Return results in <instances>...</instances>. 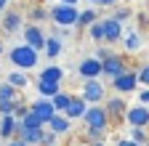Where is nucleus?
<instances>
[{"instance_id": "obj_1", "label": "nucleus", "mask_w": 149, "mask_h": 146, "mask_svg": "<svg viewBox=\"0 0 149 146\" xmlns=\"http://www.w3.org/2000/svg\"><path fill=\"white\" fill-rule=\"evenodd\" d=\"M8 59H11V64L16 66V69H24V72H29V69H35L37 66V59H40V53H37L32 45H13L11 48V53H8Z\"/></svg>"}, {"instance_id": "obj_2", "label": "nucleus", "mask_w": 149, "mask_h": 146, "mask_svg": "<svg viewBox=\"0 0 149 146\" xmlns=\"http://www.w3.org/2000/svg\"><path fill=\"white\" fill-rule=\"evenodd\" d=\"M51 19L56 27H77V19H80V11L77 6H67V3H59L51 8Z\"/></svg>"}, {"instance_id": "obj_3", "label": "nucleus", "mask_w": 149, "mask_h": 146, "mask_svg": "<svg viewBox=\"0 0 149 146\" xmlns=\"http://www.w3.org/2000/svg\"><path fill=\"white\" fill-rule=\"evenodd\" d=\"M83 122H85V127H112V120H109V112L104 104H91Z\"/></svg>"}, {"instance_id": "obj_4", "label": "nucleus", "mask_w": 149, "mask_h": 146, "mask_svg": "<svg viewBox=\"0 0 149 146\" xmlns=\"http://www.w3.org/2000/svg\"><path fill=\"white\" fill-rule=\"evenodd\" d=\"M139 85H141V82H139V72H133V69H128V72H123L120 77L112 80V90H115V93H120V96L136 93Z\"/></svg>"}, {"instance_id": "obj_5", "label": "nucleus", "mask_w": 149, "mask_h": 146, "mask_svg": "<svg viewBox=\"0 0 149 146\" xmlns=\"http://www.w3.org/2000/svg\"><path fill=\"white\" fill-rule=\"evenodd\" d=\"M101 64H104L101 77H107L109 82L115 80V77H120L123 72H128V69H130V66H128V61H125V56H120V53H112V56H107Z\"/></svg>"}, {"instance_id": "obj_6", "label": "nucleus", "mask_w": 149, "mask_h": 146, "mask_svg": "<svg viewBox=\"0 0 149 146\" xmlns=\"http://www.w3.org/2000/svg\"><path fill=\"white\" fill-rule=\"evenodd\" d=\"M24 43L32 45L37 53H45V43H48V35L37 27V24H27L24 27Z\"/></svg>"}, {"instance_id": "obj_7", "label": "nucleus", "mask_w": 149, "mask_h": 146, "mask_svg": "<svg viewBox=\"0 0 149 146\" xmlns=\"http://www.w3.org/2000/svg\"><path fill=\"white\" fill-rule=\"evenodd\" d=\"M80 96H83L88 104H101V101L107 98V88L101 85V80H85Z\"/></svg>"}, {"instance_id": "obj_8", "label": "nucleus", "mask_w": 149, "mask_h": 146, "mask_svg": "<svg viewBox=\"0 0 149 146\" xmlns=\"http://www.w3.org/2000/svg\"><path fill=\"white\" fill-rule=\"evenodd\" d=\"M77 72H80L83 80H99L101 72H104V64H101V59H96V56H85V59L80 61Z\"/></svg>"}, {"instance_id": "obj_9", "label": "nucleus", "mask_w": 149, "mask_h": 146, "mask_svg": "<svg viewBox=\"0 0 149 146\" xmlns=\"http://www.w3.org/2000/svg\"><path fill=\"white\" fill-rule=\"evenodd\" d=\"M125 122H128L130 127H149V106H144V104H133V106H128Z\"/></svg>"}, {"instance_id": "obj_10", "label": "nucleus", "mask_w": 149, "mask_h": 146, "mask_svg": "<svg viewBox=\"0 0 149 146\" xmlns=\"http://www.w3.org/2000/svg\"><path fill=\"white\" fill-rule=\"evenodd\" d=\"M107 112H109V120L112 122H125V114H128V101L117 93V96H112V98H107Z\"/></svg>"}, {"instance_id": "obj_11", "label": "nucleus", "mask_w": 149, "mask_h": 146, "mask_svg": "<svg viewBox=\"0 0 149 146\" xmlns=\"http://www.w3.org/2000/svg\"><path fill=\"white\" fill-rule=\"evenodd\" d=\"M101 24H104V43H120L123 40V32H125L123 21H117L115 16H107V19H101Z\"/></svg>"}, {"instance_id": "obj_12", "label": "nucleus", "mask_w": 149, "mask_h": 146, "mask_svg": "<svg viewBox=\"0 0 149 146\" xmlns=\"http://www.w3.org/2000/svg\"><path fill=\"white\" fill-rule=\"evenodd\" d=\"M123 51L125 53H139L141 51V45H144V40H141V32L136 29V27H128L125 32H123Z\"/></svg>"}, {"instance_id": "obj_13", "label": "nucleus", "mask_w": 149, "mask_h": 146, "mask_svg": "<svg viewBox=\"0 0 149 146\" xmlns=\"http://www.w3.org/2000/svg\"><path fill=\"white\" fill-rule=\"evenodd\" d=\"M29 109H32V112H35L37 117H40V122H43V125H48V122L53 120V114H56V106H53V101H51V98H43V96L37 98V101H35Z\"/></svg>"}, {"instance_id": "obj_14", "label": "nucleus", "mask_w": 149, "mask_h": 146, "mask_svg": "<svg viewBox=\"0 0 149 146\" xmlns=\"http://www.w3.org/2000/svg\"><path fill=\"white\" fill-rule=\"evenodd\" d=\"M19 130H22V122H19L13 114H6V117H0V138L3 141H11L19 136Z\"/></svg>"}, {"instance_id": "obj_15", "label": "nucleus", "mask_w": 149, "mask_h": 146, "mask_svg": "<svg viewBox=\"0 0 149 146\" xmlns=\"http://www.w3.org/2000/svg\"><path fill=\"white\" fill-rule=\"evenodd\" d=\"M88 106H91V104H88L83 96H72V101H69V106H67L64 114H67L69 120H83L85 112H88Z\"/></svg>"}, {"instance_id": "obj_16", "label": "nucleus", "mask_w": 149, "mask_h": 146, "mask_svg": "<svg viewBox=\"0 0 149 146\" xmlns=\"http://www.w3.org/2000/svg\"><path fill=\"white\" fill-rule=\"evenodd\" d=\"M45 127H48V130H53L56 136H67V133L72 130V120H69L67 114H61V112H56V114H53V120H51Z\"/></svg>"}, {"instance_id": "obj_17", "label": "nucleus", "mask_w": 149, "mask_h": 146, "mask_svg": "<svg viewBox=\"0 0 149 146\" xmlns=\"http://www.w3.org/2000/svg\"><path fill=\"white\" fill-rule=\"evenodd\" d=\"M3 29L8 32V35H13V32H19L22 29V13L19 11H6V16H3Z\"/></svg>"}, {"instance_id": "obj_18", "label": "nucleus", "mask_w": 149, "mask_h": 146, "mask_svg": "<svg viewBox=\"0 0 149 146\" xmlns=\"http://www.w3.org/2000/svg\"><path fill=\"white\" fill-rule=\"evenodd\" d=\"M59 90H64L61 88V82H51V80H37V93H40L43 98H53Z\"/></svg>"}, {"instance_id": "obj_19", "label": "nucleus", "mask_w": 149, "mask_h": 146, "mask_svg": "<svg viewBox=\"0 0 149 146\" xmlns=\"http://www.w3.org/2000/svg\"><path fill=\"white\" fill-rule=\"evenodd\" d=\"M64 51V40L56 37V35H48V43H45V56L48 59H59Z\"/></svg>"}, {"instance_id": "obj_20", "label": "nucleus", "mask_w": 149, "mask_h": 146, "mask_svg": "<svg viewBox=\"0 0 149 146\" xmlns=\"http://www.w3.org/2000/svg\"><path fill=\"white\" fill-rule=\"evenodd\" d=\"M37 80H51V82H61L64 80V66H56V64H51V66H45L43 72H40V77Z\"/></svg>"}, {"instance_id": "obj_21", "label": "nucleus", "mask_w": 149, "mask_h": 146, "mask_svg": "<svg viewBox=\"0 0 149 146\" xmlns=\"http://www.w3.org/2000/svg\"><path fill=\"white\" fill-rule=\"evenodd\" d=\"M112 127H88L85 130V143H99V141H107Z\"/></svg>"}, {"instance_id": "obj_22", "label": "nucleus", "mask_w": 149, "mask_h": 146, "mask_svg": "<svg viewBox=\"0 0 149 146\" xmlns=\"http://www.w3.org/2000/svg\"><path fill=\"white\" fill-rule=\"evenodd\" d=\"M8 82H11L13 88H19V90H24V88L29 85V77L24 75V69H13L11 75H8Z\"/></svg>"}, {"instance_id": "obj_23", "label": "nucleus", "mask_w": 149, "mask_h": 146, "mask_svg": "<svg viewBox=\"0 0 149 146\" xmlns=\"http://www.w3.org/2000/svg\"><path fill=\"white\" fill-rule=\"evenodd\" d=\"M19 138H24L29 146H37L43 141V127H35V130H24L22 127V130H19Z\"/></svg>"}, {"instance_id": "obj_24", "label": "nucleus", "mask_w": 149, "mask_h": 146, "mask_svg": "<svg viewBox=\"0 0 149 146\" xmlns=\"http://www.w3.org/2000/svg\"><path fill=\"white\" fill-rule=\"evenodd\" d=\"M51 101H53V106H56V112H61V114H64V112H67V106H69V101H72V93H67V90H59V93H56Z\"/></svg>"}, {"instance_id": "obj_25", "label": "nucleus", "mask_w": 149, "mask_h": 146, "mask_svg": "<svg viewBox=\"0 0 149 146\" xmlns=\"http://www.w3.org/2000/svg\"><path fill=\"white\" fill-rule=\"evenodd\" d=\"M99 19V13L96 11H93V8H85V11H80V19H77V27L80 29H88L93 21H96Z\"/></svg>"}, {"instance_id": "obj_26", "label": "nucleus", "mask_w": 149, "mask_h": 146, "mask_svg": "<svg viewBox=\"0 0 149 146\" xmlns=\"http://www.w3.org/2000/svg\"><path fill=\"white\" fill-rule=\"evenodd\" d=\"M0 101H19V88H13L11 82L0 85Z\"/></svg>"}, {"instance_id": "obj_27", "label": "nucleus", "mask_w": 149, "mask_h": 146, "mask_svg": "<svg viewBox=\"0 0 149 146\" xmlns=\"http://www.w3.org/2000/svg\"><path fill=\"white\" fill-rule=\"evenodd\" d=\"M88 35H91L93 43H104V24H101V19H96V21L88 27Z\"/></svg>"}, {"instance_id": "obj_28", "label": "nucleus", "mask_w": 149, "mask_h": 146, "mask_svg": "<svg viewBox=\"0 0 149 146\" xmlns=\"http://www.w3.org/2000/svg\"><path fill=\"white\" fill-rule=\"evenodd\" d=\"M19 122H22V127H24V130H35V127H45V125L40 122V117H37V114L32 112V109H29V114H27L24 120H19Z\"/></svg>"}, {"instance_id": "obj_29", "label": "nucleus", "mask_w": 149, "mask_h": 146, "mask_svg": "<svg viewBox=\"0 0 149 146\" xmlns=\"http://www.w3.org/2000/svg\"><path fill=\"white\" fill-rule=\"evenodd\" d=\"M128 138H133V141H139V143H149V130L146 127H130L128 130Z\"/></svg>"}, {"instance_id": "obj_30", "label": "nucleus", "mask_w": 149, "mask_h": 146, "mask_svg": "<svg viewBox=\"0 0 149 146\" xmlns=\"http://www.w3.org/2000/svg\"><path fill=\"white\" fill-rule=\"evenodd\" d=\"M112 16H115V19L117 21H128V19H133V8H128V6H115V13H112Z\"/></svg>"}, {"instance_id": "obj_31", "label": "nucleus", "mask_w": 149, "mask_h": 146, "mask_svg": "<svg viewBox=\"0 0 149 146\" xmlns=\"http://www.w3.org/2000/svg\"><path fill=\"white\" fill-rule=\"evenodd\" d=\"M51 16V11H45L43 6H35L32 11H29V19H32V24H37V21H45Z\"/></svg>"}, {"instance_id": "obj_32", "label": "nucleus", "mask_w": 149, "mask_h": 146, "mask_svg": "<svg viewBox=\"0 0 149 146\" xmlns=\"http://www.w3.org/2000/svg\"><path fill=\"white\" fill-rule=\"evenodd\" d=\"M16 104H19V101H0V117H6V114H13Z\"/></svg>"}, {"instance_id": "obj_33", "label": "nucleus", "mask_w": 149, "mask_h": 146, "mask_svg": "<svg viewBox=\"0 0 149 146\" xmlns=\"http://www.w3.org/2000/svg\"><path fill=\"white\" fill-rule=\"evenodd\" d=\"M56 136L53 130H43V141H40V146H56Z\"/></svg>"}, {"instance_id": "obj_34", "label": "nucleus", "mask_w": 149, "mask_h": 146, "mask_svg": "<svg viewBox=\"0 0 149 146\" xmlns=\"http://www.w3.org/2000/svg\"><path fill=\"white\" fill-rule=\"evenodd\" d=\"M27 114H29V106H24L22 101H19V104H16V109H13V117H16V120H24Z\"/></svg>"}, {"instance_id": "obj_35", "label": "nucleus", "mask_w": 149, "mask_h": 146, "mask_svg": "<svg viewBox=\"0 0 149 146\" xmlns=\"http://www.w3.org/2000/svg\"><path fill=\"white\" fill-rule=\"evenodd\" d=\"M139 82H141L144 88H149V64H144V66L139 69Z\"/></svg>"}, {"instance_id": "obj_36", "label": "nucleus", "mask_w": 149, "mask_h": 146, "mask_svg": "<svg viewBox=\"0 0 149 146\" xmlns=\"http://www.w3.org/2000/svg\"><path fill=\"white\" fill-rule=\"evenodd\" d=\"M139 104L149 106V88H141V90H139Z\"/></svg>"}, {"instance_id": "obj_37", "label": "nucleus", "mask_w": 149, "mask_h": 146, "mask_svg": "<svg viewBox=\"0 0 149 146\" xmlns=\"http://www.w3.org/2000/svg\"><path fill=\"white\" fill-rule=\"evenodd\" d=\"M107 56H112V51H109V48H107V45H101V48H99V51H96V59H101V61H104V59H107Z\"/></svg>"}, {"instance_id": "obj_38", "label": "nucleus", "mask_w": 149, "mask_h": 146, "mask_svg": "<svg viewBox=\"0 0 149 146\" xmlns=\"http://www.w3.org/2000/svg\"><path fill=\"white\" fill-rule=\"evenodd\" d=\"M117 146H144V143H139V141H133V138H120Z\"/></svg>"}, {"instance_id": "obj_39", "label": "nucleus", "mask_w": 149, "mask_h": 146, "mask_svg": "<svg viewBox=\"0 0 149 146\" xmlns=\"http://www.w3.org/2000/svg\"><path fill=\"white\" fill-rule=\"evenodd\" d=\"M6 146H29V143H27L24 138H19V136H16V138H11V141H8Z\"/></svg>"}, {"instance_id": "obj_40", "label": "nucleus", "mask_w": 149, "mask_h": 146, "mask_svg": "<svg viewBox=\"0 0 149 146\" xmlns=\"http://www.w3.org/2000/svg\"><path fill=\"white\" fill-rule=\"evenodd\" d=\"M99 6H101V8H115L117 0H99Z\"/></svg>"}, {"instance_id": "obj_41", "label": "nucleus", "mask_w": 149, "mask_h": 146, "mask_svg": "<svg viewBox=\"0 0 149 146\" xmlns=\"http://www.w3.org/2000/svg\"><path fill=\"white\" fill-rule=\"evenodd\" d=\"M59 3H67V6H77L80 0H59Z\"/></svg>"}, {"instance_id": "obj_42", "label": "nucleus", "mask_w": 149, "mask_h": 146, "mask_svg": "<svg viewBox=\"0 0 149 146\" xmlns=\"http://www.w3.org/2000/svg\"><path fill=\"white\" fill-rule=\"evenodd\" d=\"M6 6H8V0H0V11H6Z\"/></svg>"}, {"instance_id": "obj_43", "label": "nucleus", "mask_w": 149, "mask_h": 146, "mask_svg": "<svg viewBox=\"0 0 149 146\" xmlns=\"http://www.w3.org/2000/svg\"><path fill=\"white\" fill-rule=\"evenodd\" d=\"M88 146H107V141H99V143H88Z\"/></svg>"}, {"instance_id": "obj_44", "label": "nucleus", "mask_w": 149, "mask_h": 146, "mask_svg": "<svg viewBox=\"0 0 149 146\" xmlns=\"http://www.w3.org/2000/svg\"><path fill=\"white\" fill-rule=\"evenodd\" d=\"M88 3H99V0H88Z\"/></svg>"}, {"instance_id": "obj_45", "label": "nucleus", "mask_w": 149, "mask_h": 146, "mask_svg": "<svg viewBox=\"0 0 149 146\" xmlns=\"http://www.w3.org/2000/svg\"><path fill=\"white\" fill-rule=\"evenodd\" d=\"M0 53H3V43H0Z\"/></svg>"}]
</instances>
